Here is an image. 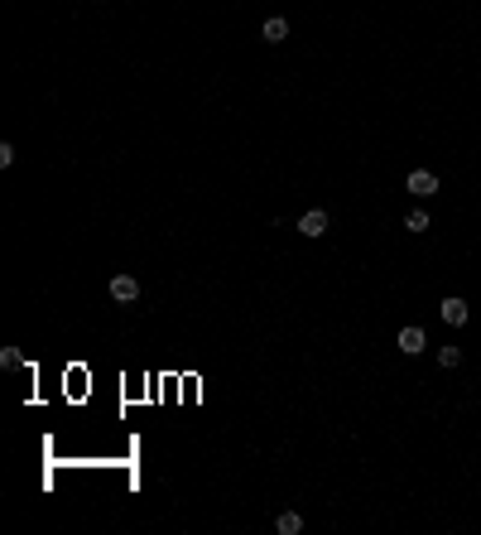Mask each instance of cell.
<instances>
[{"instance_id":"cell-1","label":"cell","mask_w":481,"mask_h":535,"mask_svg":"<svg viewBox=\"0 0 481 535\" xmlns=\"http://www.w3.org/2000/svg\"><path fill=\"white\" fill-rule=\"evenodd\" d=\"M404 188L419 193V198H428V193H438V174H433V169H414V174L404 179Z\"/></svg>"},{"instance_id":"cell-2","label":"cell","mask_w":481,"mask_h":535,"mask_svg":"<svg viewBox=\"0 0 481 535\" xmlns=\"http://www.w3.org/2000/svg\"><path fill=\"white\" fill-rule=\"evenodd\" d=\"M111 299H116V304H135V299H140L135 275H111Z\"/></svg>"},{"instance_id":"cell-3","label":"cell","mask_w":481,"mask_h":535,"mask_svg":"<svg viewBox=\"0 0 481 535\" xmlns=\"http://www.w3.org/2000/svg\"><path fill=\"white\" fill-rule=\"evenodd\" d=\"M438 314H443V323H453V328H462L472 309H467V299H457V295H448V299L438 304Z\"/></svg>"},{"instance_id":"cell-4","label":"cell","mask_w":481,"mask_h":535,"mask_svg":"<svg viewBox=\"0 0 481 535\" xmlns=\"http://www.w3.org/2000/svg\"><path fill=\"white\" fill-rule=\"evenodd\" d=\"M428 347V337H424V328L414 323V328H399V352H409V357H419Z\"/></svg>"},{"instance_id":"cell-5","label":"cell","mask_w":481,"mask_h":535,"mask_svg":"<svg viewBox=\"0 0 481 535\" xmlns=\"http://www.w3.org/2000/svg\"><path fill=\"white\" fill-rule=\"evenodd\" d=\"M298 231H303V236H323V231H327V213H323V208L303 213L298 217Z\"/></svg>"},{"instance_id":"cell-6","label":"cell","mask_w":481,"mask_h":535,"mask_svg":"<svg viewBox=\"0 0 481 535\" xmlns=\"http://www.w3.org/2000/svg\"><path fill=\"white\" fill-rule=\"evenodd\" d=\"M260 39H265V44H284V39H289V19H280V15H275V19H265Z\"/></svg>"},{"instance_id":"cell-7","label":"cell","mask_w":481,"mask_h":535,"mask_svg":"<svg viewBox=\"0 0 481 535\" xmlns=\"http://www.w3.org/2000/svg\"><path fill=\"white\" fill-rule=\"evenodd\" d=\"M275 531H280V535H298V531H303V516H298V511H280Z\"/></svg>"},{"instance_id":"cell-8","label":"cell","mask_w":481,"mask_h":535,"mask_svg":"<svg viewBox=\"0 0 481 535\" xmlns=\"http://www.w3.org/2000/svg\"><path fill=\"white\" fill-rule=\"evenodd\" d=\"M0 367H5V371H19V367H24V352H19V347H5V352H0Z\"/></svg>"},{"instance_id":"cell-9","label":"cell","mask_w":481,"mask_h":535,"mask_svg":"<svg viewBox=\"0 0 481 535\" xmlns=\"http://www.w3.org/2000/svg\"><path fill=\"white\" fill-rule=\"evenodd\" d=\"M404 227H409V231H428V213H419V208H414V213L404 217Z\"/></svg>"},{"instance_id":"cell-10","label":"cell","mask_w":481,"mask_h":535,"mask_svg":"<svg viewBox=\"0 0 481 535\" xmlns=\"http://www.w3.org/2000/svg\"><path fill=\"white\" fill-rule=\"evenodd\" d=\"M438 362H443V367H448V371H453V367H457V362H462V347H443V352H438Z\"/></svg>"}]
</instances>
